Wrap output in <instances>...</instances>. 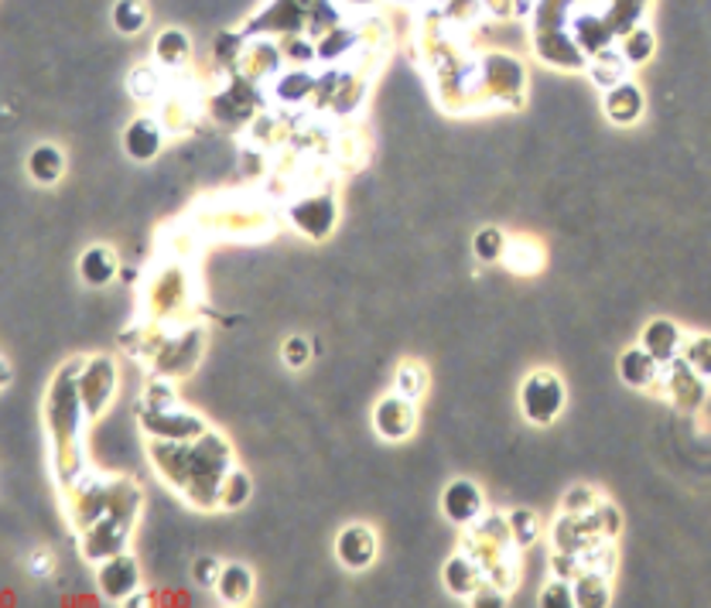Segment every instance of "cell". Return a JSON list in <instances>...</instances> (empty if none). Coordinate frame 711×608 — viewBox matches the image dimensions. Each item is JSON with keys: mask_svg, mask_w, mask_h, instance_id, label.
I'll return each mask as SVG.
<instances>
[{"mask_svg": "<svg viewBox=\"0 0 711 608\" xmlns=\"http://www.w3.org/2000/svg\"><path fill=\"white\" fill-rule=\"evenodd\" d=\"M568 403V390L565 380L555 370H534L524 383H521V414L534 424V427H547L555 424Z\"/></svg>", "mask_w": 711, "mask_h": 608, "instance_id": "cell-1", "label": "cell"}, {"mask_svg": "<svg viewBox=\"0 0 711 608\" xmlns=\"http://www.w3.org/2000/svg\"><path fill=\"white\" fill-rule=\"evenodd\" d=\"M377 550H380V540L367 523H349L336 537V557L349 571H367L377 560Z\"/></svg>", "mask_w": 711, "mask_h": 608, "instance_id": "cell-2", "label": "cell"}, {"mask_svg": "<svg viewBox=\"0 0 711 608\" xmlns=\"http://www.w3.org/2000/svg\"><path fill=\"white\" fill-rule=\"evenodd\" d=\"M373 427L383 441H404L411 437V431L418 427V411H414V400L393 393L383 396L377 408H373Z\"/></svg>", "mask_w": 711, "mask_h": 608, "instance_id": "cell-3", "label": "cell"}, {"mask_svg": "<svg viewBox=\"0 0 711 608\" xmlns=\"http://www.w3.org/2000/svg\"><path fill=\"white\" fill-rule=\"evenodd\" d=\"M483 490L472 478H455L445 485V493H442V513L449 523L455 526H468V523H476L483 516Z\"/></svg>", "mask_w": 711, "mask_h": 608, "instance_id": "cell-4", "label": "cell"}, {"mask_svg": "<svg viewBox=\"0 0 711 608\" xmlns=\"http://www.w3.org/2000/svg\"><path fill=\"white\" fill-rule=\"evenodd\" d=\"M602 110L609 116V124L633 127V124H640L643 113H647V96H643V90L633 83V79H622V83H616L612 90H606Z\"/></svg>", "mask_w": 711, "mask_h": 608, "instance_id": "cell-5", "label": "cell"}, {"mask_svg": "<svg viewBox=\"0 0 711 608\" xmlns=\"http://www.w3.org/2000/svg\"><path fill=\"white\" fill-rule=\"evenodd\" d=\"M291 223H295V229H301L311 239H326L336 226V198L332 195L301 198L291 209Z\"/></svg>", "mask_w": 711, "mask_h": 608, "instance_id": "cell-6", "label": "cell"}, {"mask_svg": "<svg viewBox=\"0 0 711 608\" xmlns=\"http://www.w3.org/2000/svg\"><path fill=\"white\" fill-rule=\"evenodd\" d=\"M640 346L660 362V367H670V362L678 359V352L684 349V329L670 318H653V321H647Z\"/></svg>", "mask_w": 711, "mask_h": 608, "instance_id": "cell-7", "label": "cell"}, {"mask_svg": "<svg viewBox=\"0 0 711 608\" xmlns=\"http://www.w3.org/2000/svg\"><path fill=\"white\" fill-rule=\"evenodd\" d=\"M162 147H165V131L157 120H151V116L131 120L127 131H124V151L131 161L147 165V161H154L157 154H162Z\"/></svg>", "mask_w": 711, "mask_h": 608, "instance_id": "cell-8", "label": "cell"}, {"mask_svg": "<svg viewBox=\"0 0 711 608\" xmlns=\"http://www.w3.org/2000/svg\"><path fill=\"white\" fill-rule=\"evenodd\" d=\"M141 585V571H137V560L131 554L121 557H110L100 567V591L113 601H127Z\"/></svg>", "mask_w": 711, "mask_h": 608, "instance_id": "cell-9", "label": "cell"}, {"mask_svg": "<svg viewBox=\"0 0 711 608\" xmlns=\"http://www.w3.org/2000/svg\"><path fill=\"white\" fill-rule=\"evenodd\" d=\"M660 377V362L643 349V346H629L619 355V380L633 390H650Z\"/></svg>", "mask_w": 711, "mask_h": 608, "instance_id": "cell-10", "label": "cell"}, {"mask_svg": "<svg viewBox=\"0 0 711 608\" xmlns=\"http://www.w3.org/2000/svg\"><path fill=\"white\" fill-rule=\"evenodd\" d=\"M154 65L165 72H182L192 62V38L182 28H165L154 38Z\"/></svg>", "mask_w": 711, "mask_h": 608, "instance_id": "cell-11", "label": "cell"}, {"mask_svg": "<svg viewBox=\"0 0 711 608\" xmlns=\"http://www.w3.org/2000/svg\"><path fill=\"white\" fill-rule=\"evenodd\" d=\"M116 274H121V260H116V254L103 247V243H93V247L79 257V277H83V284H90V288H106Z\"/></svg>", "mask_w": 711, "mask_h": 608, "instance_id": "cell-12", "label": "cell"}, {"mask_svg": "<svg viewBox=\"0 0 711 608\" xmlns=\"http://www.w3.org/2000/svg\"><path fill=\"white\" fill-rule=\"evenodd\" d=\"M62 175H65V154H62V147L59 144H38V147H31V154H28V178L34 182V185H55V182H62Z\"/></svg>", "mask_w": 711, "mask_h": 608, "instance_id": "cell-13", "label": "cell"}, {"mask_svg": "<svg viewBox=\"0 0 711 608\" xmlns=\"http://www.w3.org/2000/svg\"><path fill=\"white\" fill-rule=\"evenodd\" d=\"M219 598L226 605H247L254 598V571L240 560H229L223 564V575H219V585H216Z\"/></svg>", "mask_w": 711, "mask_h": 608, "instance_id": "cell-14", "label": "cell"}, {"mask_svg": "<svg viewBox=\"0 0 711 608\" xmlns=\"http://www.w3.org/2000/svg\"><path fill=\"white\" fill-rule=\"evenodd\" d=\"M445 588L455 595V598H472L476 588L483 585V571L476 567V560L465 557V554H455L449 564H445V575H442Z\"/></svg>", "mask_w": 711, "mask_h": 608, "instance_id": "cell-15", "label": "cell"}, {"mask_svg": "<svg viewBox=\"0 0 711 608\" xmlns=\"http://www.w3.org/2000/svg\"><path fill=\"white\" fill-rule=\"evenodd\" d=\"M110 21H113V28L121 31L124 38H137L147 28V21H151L147 0H113Z\"/></svg>", "mask_w": 711, "mask_h": 608, "instance_id": "cell-16", "label": "cell"}, {"mask_svg": "<svg viewBox=\"0 0 711 608\" xmlns=\"http://www.w3.org/2000/svg\"><path fill=\"white\" fill-rule=\"evenodd\" d=\"M653 52H657V38H653V31H650L647 24H637V28H629V31L622 34V49H619V55L626 59V65H629V69H637V65L650 62V59H653Z\"/></svg>", "mask_w": 711, "mask_h": 608, "instance_id": "cell-17", "label": "cell"}, {"mask_svg": "<svg viewBox=\"0 0 711 608\" xmlns=\"http://www.w3.org/2000/svg\"><path fill=\"white\" fill-rule=\"evenodd\" d=\"M506 267L513 274H524V277H534L544 264V250L537 247L534 239H509L506 243V254H503Z\"/></svg>", "mask_w": 711, "mask_h": 608, "instance_id": "cell-18", "label": "cell"}, {"mask_svg": "<svg viewBox=\"0 0 711 608\" xmlns=\"http://www.w3.org/2000/svg\"><path fill=\"white\" fill-rule=\"evenodd\" d=\"M393 390H398L401 396H408V400L424 396V390H427V370H424V362L404 359L401 367H398V377H393Z\"/></svg>", "mask_w": 711, "mask_h": 608, "instance_id": "cell-19", "label": "cell"}, {"mask_svg": "<svg viewBox=\"0 0 711 608\" xmlns=\"http://www.w3.org/2000/svg\"><path fill=\"white\" fill-rule=\"evenodd\" d=\"M626 59L619 55V52H599L596 55V62H591V79H596V86L599 90H612L616 83H622L626 79Z\"/></svg>", "mask_w": 711, "mask_h": 608, "instance_id": "cell-20", "label": "cell"}, {"mask_svg": "<svg viewBox=\"0 0 711 608\" xmlns=\"http://www.w3.org/2000/svg\"><path fill=\"white\" fill-rule=\"evenodd\" d=\"M506 243L509 239H506V233L499 226H483L476 233V239H472V250H476V257L483 264H499L503 254H506Z\"/></svg>", "mask_w": 711, "mask_h": 608, "instance_id": "cell-21", "label": "cell"}, {"mask_svg": "<svg viewBox=\"0 0 711 608\" xmlns=\"http://www.w3.org/2000/svg\"><path fill=\"white\" fill-rule=\"evenodd\" d=\"M311 90H315V79H311V72H305V69L285 72V75L278 79V86H274V93H278V100H285V103H298V100L311 96Z\"/></svg>", "mask_w": 711, "mask_h": 608, "instance_id": "cell-22", "label": "cell"}, {"mask_svg": "<svg viewBox=\"0 0 711 608\" xmlns=\"http://www.w3.org/2000/svg\"><path fill=\"white\" fill-rule=\"evenodd\" d=\"M684 362L704 383H711V336H691V339H684Z\"/></svg>", "mask_w": 711, "mask_h": 608, "instance_id": "cell-23", "label": "cell"}, {"mask_svg": "<svg viewBox=\"0 0 711 608\" xmlns=\"http://www.w3.org/2000/svg\"><path fill=\"white\" fill-rule=\"evenodd\" d=\"M127 90L137 100H151L162 93V75H157V65H137L127 75Z\"/></svg>", "mask_w": 711, "mask_h": 608, "instance_id": "cell-24", "label": "cell"}, {"mask_svg": "<svg viewBox=\"0 0 711 608\" xmlns=\"http://www.w3.org/2000/svg\"><path fill=\"white\" fill-rule=\"evenodd\" d=\"M509 530H513V540H517L521 547H527L540 534V519L530 509H513L509 513Z\"/></svg>", "mask_w": 711, "mask_h": 608, "instance_id": "cell-25", "label": "cell"}, {"mask_svg": "<svg viewBox=\"0 0 711 608\" xmlns=\"http://www.w3.org/2000/svg\"><path fill=\"white\" fill-rule=\"evenodd\" d=\"M219 575H223V560L213 557V554H203V557H195L192 564V578L199 588H216L219 585Z\"/></svg>", "mask_w": 711, "mask_h": 608, "instance_id": "cell-26", "label": "cell"}, {"mask_svg": "<svg viewBox=\"0 0 711 608\" xmlns=\"http://www.w3.org/2000/svg\"><path fill=\"white\" fill-rule=\"evenodd\" d=\"M250 499V475L244 472H233L226 482V493H223V506L226 509H240Z\"/></svg>", "mask_w": 711, "mask_h": 608, "instance_id": "cell-27", "label": "cell"}, {"mask_svg": "<svg viewBox=\"0 0 711 608\" xmlns=\"http://www.w3.org/2000/svg\"><path fill=\"white\" fill-rule=\"evenodd\" d=\"M540 605L544 608H571V605H578V598H575V588L561 578V581H550L540 591Z\"/></svg>", "mask_w": 711, "mask_h": 608, "instance_id": "cell-28", "label": "cell"}, {"mask_svg": "<svg viewBox=\"0 0 711 608\" xmlns=\"http://www.w3.org/2000/svg\"><path fill=\"white\" fill-rule=\"evenodd\" d=\"M281 355H285V362H288L291 370H305L308 362H311V342H308V336H288Z\"/></svg>", "mask_w": 711, "mask_h": 608, "instance_id": "cell-29", "label": "cell"}, {"mask_svg": "<svg viewBox=\"0 0 711 608\" xmlns=\"http://www.w3.org/2000/svg\"><path fill=\"white\" fill-rule=\"evenodd\" d=\"M540 0H513V18H530Z\"/></svg>", "mask_w": 711, "mask_h": 608, "instance_id": "cell-30", "label": "cell"}, {"mask_svg": "<svg viewBox=\"0 0 711 608\" xmlns=\"http://www.w3.org/2000/svg\"><path fill=\"white\" fill-rule=\"evenodd\" d=\"M581 503H596V496H591V490H571V496H568V509H575V506H581Z\"/></svg>", "mask_w": 711, "mask_h": 608, "instance_id": "cell-31", "label": "cell"}, {"mask_svg": "<svg viewBox=\"0 0 711 608\" xmlns=\"http://www.w3.org/2000/svg\"><path fill=\"white\" fill-rule=\"evenodd\" d=\"M342 4H349V8H370V4H377V0H342Z\"/></svg>", "mask_w": 711, "mask_h": 608, "instance_id": "cell-32", "label": "cell"}, {"mask_svg": "<svg viewBox=\"0 0 711 608\" xmlns=\"http://www.w3.org/2000/svg\"><path fill=\"white\" fill-rule=\"evenodd\" d=\"M11 377H14V370H11V359L4 355V387H11Z\"/></svg>", "mask_w": 711, "mask_h": 608, "instance_id": "cell-33", "label": "cell"}]
</instances>
